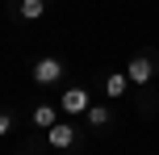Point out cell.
<instances>
[{"mask_svg": "<svg viewBox=\"0 0 159 155\" xmlns=\"http://www.w3.org/2000/svg\"><path fill=\"white\" fill-rule=\"evenodd\" d=\"M155 67H159V59H155V55H134V59L126 63V75H130V84L147 88V84L155 80Z\"/></svg>", "mask_w": 159, "mask_h": 155, "instance_id": "cell-1", "label": "cell"}, {"mask_svg": "<svg viewBox=\"0 0 159 155\" xmlns=\"http://www.w3.org/2000/svg\"><path fill=\"white\" fill-rule=\"evenodd\" d=\"M59 109H63V113H88V109H92V97H88V88L71 84V88L59 97Z\"/></svg>", "mask_w": 159, "mask_h": 155, "instance_id": "cell-2", "label": "cell"}, {"mask_svg": "<svg viewBox=\"0 0 159 155\" xmlns=\"http://www.w3.org/2000/svg\"><path fill=\"white\" fill-rule=\"evenodd\" d=\"M75 139H80V130H75L71 122H55V126L46 130V143H50L55 151H71V147H75Z\"/></svg>", "mask_w": 159, "mask_h": 155, "instance_id": "cell-3", "label": "cell"}, {"mask_svg": "<svg viewBox=\"0 0 159 155\" xmlns=\"http://www.w3.org/2000/svg\"><path fill=\"white\" fill-rule=\"evenodd\" d=\"M63 59H55V55H46V59H38V63H34V80L38 84H59L63 80Z\"/></svg>", "mask_w": 159, "mask_h": 155, "instance_id": "cell-4", "label": "cell"}, {"mask_svg": "<svg viewBox=\"0 0 159 155\" xmlns=\"http://www.w3.org/2000/svg\"><path fill=\"white\" fill-rule=\"evenodd\" d=\"M126 88H130V75L126 71H109V75H105V97H109V101H121Z\"/></svg>", "mask_w": 159, "mask_h": 155, "instance_id": "cell-5", "label": "cell"}, {"mask_svg": "<svg viewBox=\"0 0 159 155\" xmlns=\"http://www.w3.org/2000/svg\"><path fill=\"white\" fill-rule=\"evenodd\" d=\"M84 122L92 126V130H105V126L113 122V113H109V105H92V109L84 113Z\"/></svg>", "mask_w": 159, "mask_h": 155, "instance_id": "cell-6", "label": "cell"}, {"mask_svg": "<svg viewBox=\"0 0 159 155\" xmlns=\"http://www.w3.org/2000/svg\"><path fill=\"white\" fill-rule=\"evenodd\" d=\"M55 122H59L55 105H38V109H34V126H38V130H50Z\"/></svg>", "mask_w": 159, "mask_h": 155, "instance_id": "cell-7", "label": "cell"}, {"mask_svg": "<svg viewBox=\"0 0 159 155\" xmlns=\"http://www.w3.org/2000/svg\"><path fill=\"white\" fill-rule=\"evenodd\" d=\"M17 13H21L25 21H38V17L46 13V0H21V4H17Z\"/></svg>", "mask_w": 159, "mask_h": 155, "instance_id": "cell-8", "label": "cell"}]
</instances>
